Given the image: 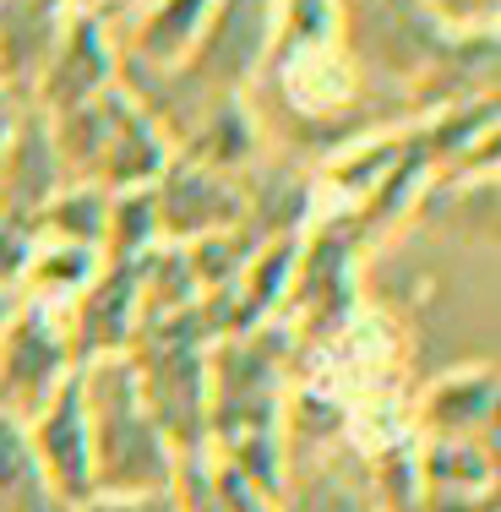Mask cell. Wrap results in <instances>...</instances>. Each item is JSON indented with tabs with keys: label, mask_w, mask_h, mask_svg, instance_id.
Instances as JSON below:
<instances>
[{
	"label": "cell",
	"mask_w": 501,
	"mask_h": 512,
	"mask_svg": "<svg viewBox=\"0 0 501 512\" xmlns=\"http://www.w3.org/2000/svg\"><path fill=\"white\" fill-rule=\"evenodd\" d=\"M82 414H88V453H93V496H142L175 485V453L153 425L137 393L126 355L77 365Z\"/></svg>",
	"instance_id": "1"
},
{
	"label": "cell",
	"mask_w": 501,
	"mask_h": 512,
	"mask_svg": "<svg viewBox=\"0 0 501 512\" xmlns=\"http://www.w3.org/2000/svg\"><path fill=\"white\" fill-rule=\"evenodd\" d=\"M50 137L66 186H93L120 197V191H148L169 169V137L142 115V104L120 82L104 99L55 115Z\"/></svg>",
	"instance_id": "2"
},
{
	"label": "cell",
	"mask_w": 501,
	"mask_h": 512,
	"mask_svg": "<svg viewBox=\"0 0 501 512\" xmlns=\"http://www.w3.org/2000/svg\"><path fill=\"white\" fill-rule=\"evenodd\" d=\"M71 371L77 365H71L60 316L50 306H33V300L11 311L6 333H0V414L28 425Z\"/></svg>",
	"instance_id": "3"
},
{
	"label": "cell",
	"mask_w": 501,
	"mask_h": 512,
	"mask_svg": "<svg viewBox=\"0 0 501 512\" xmlns=\"http://www.w3.org/2000/svg\"><path fill=\"white\" fill-rule=\"evenodd\" d=\"M60 327H66L71 365L126 355L142 327V262H104L99 278L71 300V316Z\"/></svg>",
	"instance_id": "4"
},
{
	"label": "cell",
	"mask_w": 501,
	"mask_h": 512,
	"mask_svg": "<svg viewBox=\"0 0 501 512\" xmlns=\"http://www.w3.org/2000/svg\"><path fill=\"white\" fill-rule=\"evenodd\" d=\"M22 436H28V453L60 507L77 512L82 502H93V453H88V414H82L77 371L60 382L50 404L22 425Z\"/></svg>",
	"instance_id": "5"
},
{
	"label": "cell",
	"mask_w": 501,
	"mask_h": 512,
	"mask_svg": "<svg viewBox=\"0 0 501 512\" xmlns=\"http://www.w3.org/2000/svg\"><path fill=\"white\" fill-rule=\"evenodd\" d=\"M115 82H120V66H115V50H109L104 17L99 11H66L60 39H55V55H50V66H44L39 88H33L39 109L50 120L71 115V109L104 99Z\"/></svg>",
	"instance_id": "6"
},
{
	"label": "cell",
	"mask_w": 501,
	"mask_h": 512,
	"mask_svg": "<svg viewBox=\"0 0 501 512\" xmlns=\"http://www.w3.org/2000/svg\"><path fill=\"white\" fill-rule=\"evenodd\" d=\"M278 28L273 6H213L197 50L180 71L207 93V99H235V88H246L267 55V39Z\"/></svg>",
	"instance_id": "7"
},
{
	"label": "cell",
	"mask_w": 501,
	"mask_h": 512,
	"mask_svg": "<svg viewBox=\"0 0 501 512\" xmlns=\"http://www.w3.org/2000/svg\"><path fill=\"white\" fill-rule=\"evenodd\" d=\"M153 213H158V240H169V246H191V240L246 224L240 218V191L224 175L186 164V158H175L153 180Z\"/></svg>",
	"instance_id": "8"
},
{
	"label": "cell",
	"mask_w": 501,
	"mask_h": 512,
	"mask_svg": "<svg viewBox=\"0 0 501 512\" xmlns=\"http://www.w3.org/2000/svg\"><path fill=\"white\" fill-rule=\"evenodd\" d=\"M60 186H66V180H60L50 115H44L39 104H17L6 153H0V218L33 229V218L50 207V197Z\"/></svg>",
	"instance_id": "9"
},
{
	"label": "cell",
	"mask_w": 501,
	"mask_h": 512,
	"mask_svg": "<svg viewBox=\"0 0 501 512\" xmlns=\"http://www.w3.org/2000/svg\"><path fill=\"white\" fill-rule=\"evenodd\" d=\"M496 420V371L491 365H463L431 382L420 404V425L431 442H491Z\"/></svg>",
	"instance_id": "10"
},
{
	"label": "cell",
	"mask_w": 501,
	"mask_h": 512,
	"mask_svg": "<svg viewBox=\"0 0 501 512\" xmlns=\"http://www.w3.org/2000/svg\"><path fill=\"white\" fill-rule=\"evenodd\" d=\"M66 6H0V93H11L17 104H33L44 66L55 55Z\"/></svg>",
	"instance_id": "11"
},
{
	"label": "cell",
	"mask_w": 501,
	"mask_h": 512,
	"mask_svg": "<svg viewBox=\"0 0 501 512\" xmlns=\"http://www.w3.org/2000/svg\"><path fill=\"white\" fill-rule=\"evenodd\" d=\"M207 17L213 6H153L142 17L137 39H131V66H148V71H175L186 66L191 50H197Z\"/></svg>",
	"instance_id": "12"
},
{
	"label": "cell",
	"mask_w": 501,
	"mask_h": 512,
	"mask_svg": "<svg viewBox=\"0 0 501 512\" xmlns=\"http://www.w3.org/2000/svg\"><path fill=\"white\" fill-rule=\"evenodd\" d=\"M104 267V251H88V246H50V240H39L28 256V289H33V306H60V300H77L82 289L99 278Z\"/></svg>",
	"instance_id": "13"
},
{
	"label": "cell",
	"mask_w": 501,
	"mask_h": 512,
	"mask_svg": "<svg viewBox=\"0 0 501 512\" xmlns=\"http://www.w3.org/2000/svg\"><path fill=\"white\" fill-rule=\"evenodd\" d=\"M0 512H66L44 485L22 425L6 420V414H0Z\"/></svg>",
	"instance_id": "14"
},
{
	"label": "cell",
	"mask_w": 501,
	"mask_h": 512,
	"mask_svg": "<svg viewBox=\"0 0 501 512\" xmlns=\"http://www.w3.org/2000/svg\"><path fill=\"white\" fill-rule=\"evenodd\" d=\"M77 512H180V502L175 485H169V491H142V496H93Z\"/></svg>",
	"instance_id": "15"
},
{
	"label": "cell",
	"mask_w": 501,
	"mask_h": 512,
	"mask_svg": "<svg viewBox=\"0 0 501 512\" xmlns=\"http://www.w3.org/2000/svg\"><path fill=\"white\" fill-rule=\"evenodd\" d=\"M11 120H17V99L0 93V153H6V137H11Z\"/></svg>",
	"instance_id": "16"
},
{
	"label": "cell",
	"mask_w": 501,
	"mask_h": 512,
	"mask_svg": "<svg viewBox=\"0 0 501 512\" xmlns=\"http://www.w3.org/2000/svg\"><path fill=\"white\" fill-rule=\"evenodd\" d=\"M11 311H17V300L6 295V289H0V333H6V322H11Z\"/></svg>",
	"instance_id": "17"
}]
</instances>
